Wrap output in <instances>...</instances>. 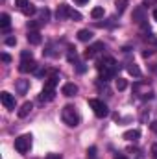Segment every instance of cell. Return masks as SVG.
<instances>
[{"instance_id":"obj_1","label":"cell","mask_w":157,"mask_h":159,"mask_svg":"<svg viewBox=\"0 0 157 159\" xmlns=\"http://www.w3.org/2000/svg\"><path fill=\"white\" fill-rule=\"evenodd\" d=\"M61 119H63V122L69 126V128H76L79 124V115L78 111H76V107L74 106H65L63 107V111H61Z\"/></svg>"},{"instance_id":"obj_2","label":"cell","mask_w":157,"mask_h":159,"mask_svg":"<svg viewBox=\"0 0 157 159\" xmlns=\"http://www.w3.org/2000/svg\"><path fill=\"white\" fill-rule=\"evenodd\" d=\"M89 106L92 107V111H94V115H96L98 119H105V117L109 115V107H107L102 100H98V98H91V100H89Z\"/></svg>"},{"instance_id":"obj_3","label":"cell","mask_w":157,"mask_h":159,"mask_svg":"<svg viewBox=\"0 0 157 159\" xmlns=\"http://www.w3.org/2000/svg\"><path fill=\"white\" fill-rule=\"evenodd\" d=\"M30 148H32V135L30 133H24V135L15 139V150L19 154H26Z\"/></svg>"},{"instance_id":"obj_4","label":"cell","mask_w":157,"mask_h":159,"mask_svg":"<svg viewBox=\"0 0 157 159\" xmlns=\"http://www.w3.org/2000/svg\"><path fill=\"white\" fill-rule=\"evenodd\" d=\"M0 102H2L4 107L15 109V94H11V93H7V91H2V93H0Z\"/></svg>"},{"instance_id":"obj_5","label":"cell","mask_w":157,"mask_h":159,"mask_svg":"<svg viewBox=\"0 0 157 159\" xmlns=\"http://www.w3.org/2000/svg\"><path fill=\"white\" fill-rule=\"evenodd\" d=\"M70 6L67 4H59L57 6V11H56V19L57 20H65V19H70Z\"/></svg>"},{"instance_id":"obj_6","label":"cell","mask_w":157,"mask_h":159,"mask_svg":"<svg viewBox=\"0 0 157 159\" xmlns=\"http://www.w3.org/2000/svg\"><path fill=\"white\" fill-rule=\"evenodd\" d=\"M35 69H37V63L34 59H20V65H19L20 72H35Z\"/></svg>"},{"instance_id":"obj_7","label":"cell","mask_w":157,"mask_h":159,"mask_svg":"<svg viewBox=\"0 0 157 159\" xmlns=\"http://www.w3.org/2000/svg\"><path fill=\"white\" fill-rule=\"evenodd\" d=\"M102 48H104V43H94V44H91V46L83 52V56H85L87 59H91V57H94V56H96Z\"/></svg>"},{"instance_id":"obj_8","label":"cell","mask_w":157,"mask_h":159,"mask_svg":"<svg viewBox=\"0 0 157 159\" xmlns=\"http://www.w3.org/2000/svg\"><path fill=\"white\" fill-rule=\"evenodd\" d=\"M115 74H117V65L115 67H107V69H100V80H104V81L111 80Z\"/></svg>"},{"instance_id":"obj_9","label":"cell","mask_w":157,"mask_h":159,"mask_svg":"<svg viewBox=\"0 0 157 159\" xmlns=\"http://www.w3.org/2000/svg\"><path fill=\"white\" fill-rule=\"evenodd\" d=\"M32 109H34V104H32V102H24V104L20 106V109L17 111V115H19V119H24V117H28Z\"/></svg>"},{"instance_id":"obj_10","label":"cell","mask_w":157,"mask_h":159,"mask_svg":"<svg viewBox=\"0 0 157 159\" xmlns=\"http://www.w3.org/2000/svg\"><path fill=\"white\" fill-rule=\"evenodd\" d=\"M56 98V93H54V89H43L39 94V100L41 102H52Z\"/></svg>"},{"instance_id":"obj_11","label":"cell","mask_w":157,"mask_h":159,"mask_svg":"<svg viewBox=\"0 0 157 159\" xmlns=\"http://www.w3.org/2000/svg\"><path fill=\"white\" fill-rule=\"evenodd\" d=\"M61 93H63L65 96H74V94L78 93V85H76V83H65L63 89H61Z\"/></svg>"},{"instance_id":"obj_12","label":"cell","mask_w":157,"mask_h":159,"mask_svg":"<svg viewBox=\"0 0 157 159\" xmlns=\"http://www.w3.org/2000/svg\"><path fill=\"white\" fill-rule=\"evenodd\" d=\"M126 141H137L139 137H141V131L139 129H128V131H124V135H122Z\"/></svg>"},{"instance_id":"obj_13","label":"cell","mask_w":157,"mask_h":159,"mask_svg":"<svg viewBox=\"0 0 157 159\" xmlns=\"http://www.w3.org/2000/svg\"><path fill=\"white\" fill-rule=\"evenodd\" d=\"M115 65H117V61L107 56V57H104V59L98 63V70H100V69H107V67H115Z\"/></svg>"},{"instance_id":"obj_14","label":"cell","mask_w":157,"mask_h":159,"mask_svg":"<svg viewBox=\"0 0 157 159\" xmlns=\"http://www.w3.org/2000/svg\"><path fill=\"white\" fill-rule=\"evenodd\" d=\"M41 41H43V37H41L39 32H28V43L30 44H41Z\"/></svg>"},{"instance_id":"obj_15","label":"cell","mask_w":157,"mask_h":159,"mask_svg":"<svg viewBox=\"0 0 157 159\" xmlns=\"http://www.w3.org/2000/svg\"><path fill=\"white\" fill-rule=\"evenodd\" d=\"M78 39L81 41V43H89V41L92 39V32H91V30H79Z\"/></svg>"},{"instance_id":"obj_16","label":"cell","mask_w":157,"mask_h":159,"mask_svg":"<svg viewBox=\"0 0 157 159\" xmlns=\"http://www.w3.org/2000/svg\"><path fill=\"white\" fill-rule=\"evenodd\" d=\"M133 20H137V22H144V6H139V7L133 11Z\"/></svg>"},{"instance_id":"obj_17","label":"cell","mask_w":157,"mask_h":159,"mask_svg":"<svg viewBox=\"0 0 157 159\" xmlns=\"http://www.w3.org/2000/svg\"><path fill=\"white\" fill-rule=\"evenodd\" d=\"M9 24H11V19H9V15H7V13H2V15H0V28H2L4 32H7Z\"/></svg>"},{"instance_id":"obj_18","label":"cell","mask_w":157,"mask_h":159,"mask_svg":"<svg viewBox=\"0 0 157 159\" xmlns=\"http://www.w3.org/2000/svg\"><path fill=\"white\" fill-rule=\"evenodd\" d=\"M28 89H30V81H28V80H19V81H17V91H19L20 94H24Z\"/></svg>"},{"instance_id":"obj_19","label":"cell","mask_w":157,"mask_h":159,"mask_svg":"<svg viewBox=\"0 0 157 159\" xmlns=\"http://www.w3.org/2000/svg\"><path fill=\"white\" fill-rule=\"evenodd\" d=\"M57 81H59V78H57V76H50V78L44 81V89H56Z\"/></svg>"},{"instance_id":"obj_20","label":"cell","mask_w":157,"mask_h":159,"mask_svg":"<svg viewBox=\"0 0 157 159\" xmlns=\"http://www.w3.org/2000/svg\"><path fill=\"white\" fill-rule=\"evenodd\" d=\"M128 72H129L131 76H135V78H139V76H141V69H139L135 63H129V65H128Z\"/></svg>"},{"instance_id":"obj_21","label":"cell","mask_w":157,"mask_h":159,"mask_svg":"<svg viewBox=\"0 0 157 159\" xmlns=\"http://www.w3.org/2000/svg\"><path fill=\"white\" fill-rule=\"evenodd\" d=\"M41 20H28V30L30 32H39V28H41Z\"/></svg>"},{"instance_id":"obj_22","label":"cell","mask_w":157,"mask_h":159,"mask_svg":"<svg viewBox=\"0 0 157 159\" xmlns=\"http://www.w3.org/2000/svg\"><path fill=\"white\" fill-rule=\"evenodd\" d=\"M91 17L92 19H102L104 17V7H92V11H91Z\"/></svg>"},{"instance_id":"obj_23","label":"cell","mask_w":157,"mask_h":159,"mask_svg":"<svg viewBox=\"0 0 157 159\" xmlns=\"http://www.w3.org/2000/svg\"><path fill=\"white\" fill-rule=\"evenodd\" d=\"M115 6H117L118 13H124L126 7H128V0H115Z\"/></svg>"},{"instance_id":"obj_24","label":"cell","mask_w":157,"mask_h":159,"mask_svg":"<svg viewBox=\"0 0 157 159\" xmlns=\"http://www.w3.org/2000/svg\"><path fill=\"white\" fill-rule=\"evenodd\" d=\"M35 11H37V9H35V6H34V4H30V6H26V7L22 9V13H24L26 17H30V15H34Z\"/></svg>"},{"instance_id":"obj_25","label":"cell","mask_w":157,"mask_h":159,"mask_svg":"<svg viewBox=\"0 0 157 159\" xmlns=\"http://www.w3.org/2000/svg\"><path fill=\"white\" fill-rule=\"evenodd\" d=\"M15 6H17L20 11H22L26 6H30V0H15Z\"/></svg>"},{"instance_id":"obj_26","label":"cell","mask_w":157,"mask_h":159,"mask_svg":"<svg viewBox=\"0 0 157 159\" xmlns=\"http://www.w3.org/2000/svg\"><path fill=\"white\" fill-rule=\"evenodd\" d=\"M126 87H128V81H126L124 78H118L117 80V89H118V91H124Z\"/></svg>"},{"instance_id":"obj_27","label":"cell","mask_w":157,"mask_h":159,"mask_svg":"<svg viewBox=\"0 0 157 159\" xmlns=\"http://www.w3.org/2000/svg\"><path fill=\"white\" fill-rule=\"evenodd\" d=\"M92 157H96V146L87 148V159H92Z\"/></svg>"},{"instance_id":"obj_28","label":"cell","mask_w":157,"mask_h":159,"mask_svg":"<svg viewBox=\"0 0 157 159\" xmlns=\"http://www.w3.org/2000/svg\"><path fill=\"white\" fill-rule=\"evenodd\" d=\"M48 19H50V11L48 9H43L41 11V22H46Z\"/></svg>"},{"instance_id":"obj_29","label":"cell","mask_w":157,"mask_h":159,"mask_svg":"<svg viewBox=\"0 0 157 159\" xmlns=\"http://www.w3.org/2000/svg\"><path fill=\"white\" fill-rule=\"evenodd\" d=\"M70 63H76L78 61V56H76V52H72V48H70V52H69V57H67Z\"/></svg>"},{"instance_id":"obj_30","label":"cell","mask_w":157,"mask_h":159,"mask_svg":"<svg viewBox=\"0 0 157 159\" xmlns=\"http://www.w3.org/2000/svg\"><path fill=\"white\" fill-rule=\"evenodd\" d=\"M70 19H72V20H81V13L72 9V11H70Z\"/></svg>"},{"instance_id":"obj_31","label":"cell","mask_w":157,"mask_h":159,"mask_svg":"<svg viewBox=\"0 0 157 159\" xmlns=\"http://www.w3.org/2000/svg\"><path fill=\"white\" fill-rule=\"evenodd\" d=\"M20 57H22V59H34V56H32V52H30V50H22Z\"/></svg>"},{"instance_id":"obj_32","label":"cell","mask_w":157,"mask_h":159,"mask_svg":"<svg viewBox=\"0 0 157 159\" xmlns=\"http://www.w3.org/2000/svg\"><path fill=\"white\" fill-rule=\"evenodd\" d=\"M34 74H35V76H44V74H46V70H44V69H43V67H37V69H35V72H34Z\"/></svg>"},{"instance_id":"obj_33","label":"cell","mask_w":157,"mask_h":159,"mask_svg":"<svg viewBox=\"0 0 157 159\" xmlns=\"http://www.w3.org/2000/svg\"><path fill=\"white\" fill-rule=\"evenodd\" d=\"M0 59H2V61H4V63H9V61H11V56H9V54H6V52H4V54H2V56H0Z\"/></svg>"},{"instance_id":"obj_34","label":"cell","mask_w":157,"mask_h":159,"mask_svg":"<svg viewBox=\"0 0 157 159\" xmlns=\"http://www.w3.org/2000/svg\"><path fill=\"white\" fill-rule=\"evenodd\" d=\"M6 44H7V46H15V44H17V39H15V37H7V39H6Z\"/></svg>"},{"instance_id":"obj_35","label":"cell","mask_w":157,"mask_h":159,"mask_svg":"<svg viewBox=\"0 0 157 159\" xmlns=\"http://www.w3.org/2000/svg\"><path fill=\"white\" fill-rule=\"evenodd\" d=\"M76 70H78L79 74H83V72H85V70H87V67H85V65H83V63H78V69H76Z\"/></svg>"},{"instance_id":"obj_36","label":"cell","mask_w":157,"mask_h":159,"mask_svg":"<svg viewBox=\"0 0 157 159\" xmlns=\"http://www.w3.org/2000/svg\"><path fill=\"white\" fill-rule=\"evenodd\" d=\"M152 159H157V144H152Z\"/></svg>"},{"instance_id":"obj_37","label":"cell","mask_w":157,"mask_h":159,"mask_svg":"<svg viewBox=\"0 0 157 159\" xmlns=\"http://www.w3.org/2000/svg\"><path fill=\"white\" fill-rule=\"evenodd\" d=\"M150 129H152L154 133H157V120H154V122L150 124Z\"/></svg>"},{"instance_id":"obj_38","label":"cell","mask_w":157,"mask_h":159,"mask_svg":"<svg viewBox=\"0 0 157 159\" xmlns=\"http://www.w3.org/2000/svg\"><path fill=\"white\" fill-rule=\"evenodd\" d=\"M154 4H157V0H144L142 6H154Z\"/></svg>"},{"instance_id":"obj_39","label":"cell","mask_w":157,"mask_h":159,"mask_svg":"<svg viewBox=\"0 0 157 159\" xmlns=\"http://www.w3.org/2000/svg\"><path fill=\"white\" fill-rule=\"evenodd\" d=\"M46 159H61V157H59L57 154H48V156H46Z\"/></svg>"},{"instance_id":"obj_40","label":"cell","mask_w":157,"mask_h":159,"mask_svg":"<svg viewBox=\"0 0 157 159\" xmlns=\"http://www.w3.org/2000/svg\"><path fill=\"white\" fill-rule=\"evenodd\" d=\"M142 56H144V57H150V56H152V52H150V50H146V52H142Z\"/></svg>"},{"instance_id":"obj_41","label":"cell","mask_w":157,"mask_h":159,"mask_svg":"<svg viewBox=\"0 0 157 159\" xmlns=\"http://www.w3.org/2000/svg\"><path fill=\"white\" fill-rule=\"evenodd\" d=\"M76 2H78L79 6H83V4H87V2H89V0H76Z\"/></svg>"},{"instance_id":"obj_42","label":"cell","mask_w":157,"mask_h":159,"mask_svg":"<svg viewBox=\"0 0 157 159\" xmlns=\"http://www.w3.org/2000/svg\"><path fill=\"white\" fill-rule=\"evenodd\" d=\"M115 159H128L126 156H122V154H118V156H115Z\"/></svg>"},{"instance_id":"obj_43","label":"cell","mask_w":157,"mask_h":159,"mask_svg":"<svg viewBox=\"0 0 157 159\" xmlns=\"http://www.w3.org/2000/svg\"><path fill=\"white\" fill-rule=\"evenodd\" d=\"M154 19H155V20H157V7H155V9H154Z\"/></svg>"},{"instance_id":"obj_44","label":"cell","mask_w":157,"mask_h":159,"mask_svg":"<svg viewBox=\"0 0 157 159\" xmlns=\"http://www.w3.org/2000/svg\"><path fill=\"white\" fill-rule=\"evenodd\" d=\"M154 70H155V74H157V63H155V65H154Z\"/></svg>"},{"instance_id":"obj_45","label":"cell","mask_w":157,"mask_h":159,"mask_svg":"<svg viewBox=\"0 0 157 159\" xmlns=\"http://www.w3.org/2000/svg\"><path fill=\"white\" fill-rule=\"evenodd\" d=\"M92 159H96V157H92Z\"/></svg>"}]
</instances>
